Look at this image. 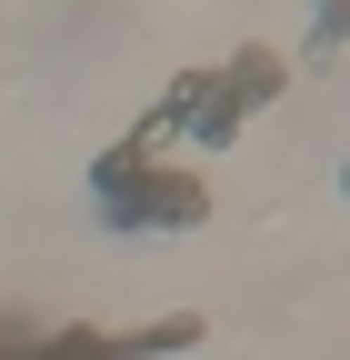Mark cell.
Instances as JSON below:
<instances>
[{
	"mask_svg": "<svg viewBox=\"0 0 350 360\" xmlns=\"http://www.w3.org/2000/svg\"><path fill=\"white\" fill-rule=\"evenodd\" d=\"M160 110L130 130V141H110L101 150V170H91V200H101V220L110 231H190V220L210 210V180L200 170H170L160 160Z\"/></svg>",
	"mask_w": 350,
	"mask_h": 360,
	"instance_id": "1",
	"label": "cell"
},
{
	"mask_svg": "<svg viewBox=\"0 0 350 360\" xmlns=\"http://www.w3.org/2000/svg\"><path fill=\"white\" fill-rule=\"evenodd\" d=\"M200 340V310H170V321H141V330H110L120 360H160V350H190Z\"/></svg>",
	"mask_w": 350,
	"mask_h": 360,
	"instance_id": "3",
	"label": "cell"
},
{
	"mask_svg": "<svg viewBox=\"0 0 350 360\" xmlns=\"http://www.w3.org/2000/svg\"><path fill=\"white\" fill-rule=\"evenodd\" d=\"M330 51H350V0H311V40H300L290 70H320Z\"/></svg>",
	"mask_w": 350,
	"mask_h": 360,
	"instance_id": "4",
	"label": "cell"
},
{
	"mask_svg": "<svg viewBox=\"0 0 350 360\" xmlns=\"http://www.w3.org/2000/svg\"><path fill=\"white\" fill-rule=\"evenodd\" d=\"M280 80H290V60L250 40V51H231L221 70H181V80H170V101H160V130H170L181 150H231V141H240V120H250L260 101H271Z\"/></svg>",
	"mask_w": 350,
	"mask_h": 360,
	"instance_id": "2",
	"label": "cell"
},
{
	"mask_svg": "<svg viewBox=\"0 0 350 360\" xmlns=\"http://www.w3.org/2000/svg\"><path fill=\"white\" fill-rule=\"evenodd\" d=\"M340 200H350V160H340Z\"/></svg>",
	"mask_w": 350,
	"mask_h": 360,
	"instance_id": "5",
	"label": "cell"
}]
</instances>
